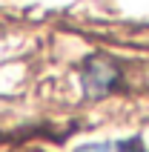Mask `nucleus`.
<instances>
[{"instance_id": "f03ea898", "label": "nucleus", "mask_w": 149, "mask_h": 152, "mask_svg": "<svg viewBox=\"0 0 149 152\" xmlns=\"http://www.w3.org/2000/svg\"><path fill=\"white\" fill-rule=\"evenodd\" d=\"M74 152H149L146 146L138 141V138H129V141H106V144H86Z\"/></svg>"}, {"instance_id": "f257e3e1", "label": "nucleus", "mask_w": 149, "mask_h": 152, "mask_svg": "<svg viewBox=\"0 0 149 152\" xmlns=\"http://www.w3.org/2000/svg\"><path fill=\"white\" fill-rule=\"evenodd\" d=\"M115 69L109 66V63H103V60H95V63H89V69H86V77H83V83H86V89H89L92 95H103L109 92L112 86H115Z\"/></svg>"}]
</instances>
